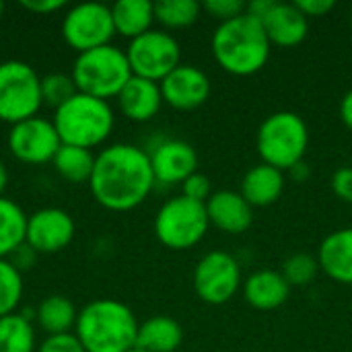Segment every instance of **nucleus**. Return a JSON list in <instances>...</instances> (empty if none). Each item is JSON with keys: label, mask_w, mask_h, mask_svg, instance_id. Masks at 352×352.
<instances>
[{"label": "nucleus", "mask_w": 352, "mask_h": 352, "mask_svg": "<svg viewBox=\"0 0 352 352\" xmlns=\"http://www.w3.org/2000/svg\"><path fill=\"white\" fill-rule=\"evenodd\" d=\"M21 6L33 14H52V12H58L66 6L64 0H23Z\"/></svg>", "instance_id": "nucleus-38"}, {"label": "nucleus", "mask_w": 352, "mask_h": 352, "mask_svg": "<svg viewBox=\"0 0 352 352\" xmlns=\"http://www.w3.org/2000/svg\"><path fill=\"white\" fill-rule=\"evenodd\" d=\"M37 352H87L74 332L58 334V336H45L39 344Z\"/></svg>", "instance_id": "nucleus-33"}, {"label": "nucleus", "mask_w": 352, "mask_h": 352, "mask_svg": "<svg viewBox=\"0 0 352 352\" xmlns=\"http://www.w3.org/2000/svg\"><path fill=\"white\" fill-rule=\"evenodd\" d=\"M23 291V272H19L8 260H0V320L16 314Z\"/></svg>", "instance_id": "nucleus-29"}, {"label": "nucleus", "mask_w": 352, "mask_h": 352, "mask_svg": "<svg viewBox=\"0 0 352 352\" xmlns=\"http://www.w3.org/2000/svg\"><path fill=\"white\" fill-rule=\"evenodd\" d=\"M128 352H146V351H142V349H138V346H134L132 351H128Z\"/></svg>", "instance_id": "nucleus-43"}, {"label": "nucleus", "mask_w": 352, "mask_h": 352, "mask_svg": "<svg viewBox=\"0 0 352 352\" xmlns=\"http://www.w3.org/2000/svg\"><path fill=\"white\" fill-rule=\"evenodd\" d=\"M340 118H342L344 126L352 130V91H349L340 101Z\"/></svg>", "instance_id": "nucleus-40"}, {"label": "nucleus", "mask_w": 352, "mask_h": 352, "mask_svg": "<svg viewBox=\"0 0 352 352\" xmlns=\"http://www.w3.org/2000/svg\"><path fill=\"white\" fill-rule=\"evenodd\" d=\"M245 8H248V2L243 0H206L202 4V10H206L210 16L219 19L221 23L245 14Z\"/></svg>", "instance_id": "nucleus-32"}, {"label": "nucleus", "mask_w": 352, "mask_h": 352, "mask_svg": "<svg viewBox=\"0 0 352 352\" xmlns=\"http://www.w3.org/2000/svg\"><path fill=\"white\" fill-rule=\"evenodd\" d=\"M155 184L148 151L136 144L116 142L97 153L89 190L105 210L128 212L151 196Z\"/></svg>", "instance_id": "nucleus-1"}, {"label": "nucleus", "mask_w": 352, "mask_h": 352, "mask_svg": "<svg viewBox=\"0 0 352 352\" xmlns=\"http://www.w3.org/2000/svg\"><path fill=\"white\" fill-rule=\"evenodd\" d=\"M70 76L78 93L109 101L120 95L134 74L126 50L109 43L76 54Z\"/></svg>", "instance_id": "nucleus-5"}, {"label": "nucleus", "mask_w": 352, "mask_h": 352, "mask_svg": "<svg viewBox=\"0 0 352 352\" xmlns=\"http://www.w3.org/2000/svg\"><path fill=\"white\" fill-rule=\"evenodd\" d=\"M2 12H4V4L0 2V19H2Z\"/></svg>", "instance_id": "nucleus-44"}, {"label": "nucleus", "mask_w": 352, "mask_h": 352, "mask_svg": "<svg viewBox=\"0 0 352 352\" xmlns=\"http://www.w3.org/2000/svg\"><path fill=\"white\" fill-rule=\"evenodd\" d=\"M208 227L206 206L182 194L163 202L153 223L159 243L173 252H184L198 245L208 233Z\"/></svg>", "instance_id": "nucleus-7"}, {"label": "nucleus", "mask_w": 352, "mask_h": 352, "mask_svg": "<svg viewBox=\"0 0 352 352\" xmlns=\"http://www.w3.org/2000/svg\"><path fill=\"white\" fill-rule=\"evenodd\" d=\"M126 56L134 76L155 82H161L182 64L179 41L163 29H151L132 39L126 47Z\"/></svg>", "instance_id": "nucleus-9"}, {"label": "nucleus", "mask_w": 352, "mask_h": 352, "mask_svg": "<svg viewBox=\"0 0 352 352\" xmlns=\"http://www.w3.org/2000/svg\"><path fill=\"white\" fill-rule=\"evenodd\" d=\"M182 196L194 200V202H202L206 204V200L212 196V190H210V179L204 175V173H194L190 175L184 184H182Z\"/></svg>", "instance_id": "nucleus-34"}, {"label": "nucleus", "mask_w": 352, "mask_h": 352, "mask_svg": "<svg viewBox=\"0 0 352 352\" xmlns=\"http://www.w3.org/2000/svg\"><path fill=\"white\" fill-rule=\"evenodd\" d=\"M212 56L217 64L235 76L260 72L270 58V41L260 21L248 12L219 23L212 33Z\"/></svg>", "instance_id": "nucleus-3"}, {"label": "nucleus", "mask_w": 352, "mask_h": 352, "mask_svg": "<svg viewBox=\"0 0 352 352\" xmlns=\"http://www.w3.org/2000/svg\"><path fill=\"white\" fill-rule=\"evenodd\" d=\"M6 146L10 155L25 165H45L52 163L62 140L56 132L52 120L33 116L10 126L6 136Z\"/></svg>", "instance_id": "nucleus-12"}, {"label": "nucleus", "mask_w": 352, "mask_h": 352, "mask_svg": "<svg viewBox=\"0 0 352 352\" xmlns=\"http://www.w3.org/2000/svg\"><path fill=\"white\" fill-rule=\"evenodd\" d=\"M295 6L307 16H324L334 8V0H295Z\"/></svg>", "instance_id": "nucleus-36"}, {"label": "nucleus", "mask_w": 352, "mask_h": 352, "mask_svg": "<svg viewBox=\"0 0 352 352\" xmlns=\"http://www.w3.org/2000/svg\"><path fill=\"white\" fill-rule=\"evenodd\" d=\"M274 4H276V0H254V2H248L245 12H248L250 16H254L256 21L262 23V19L272 10Z\"/></svg>", "instance_id": "nucleus-39"}, {"label": "nucleus", "mask_w": 352, "mask_h": 352, "mask_svg": "<svg viewBox=\"0 0 352 352\" xmlns=\"http://www.w3.org/2000/svg\"><path fill=\"white\" fill-rule=\"evenodd\" d=\"M29 214L10 198L0 196V260H8L27 235Z\"/></svg>", "instance_id": "nucleus-25"}, {"label": "nucleus", "mask_w": 352, "mask_h": 352, "mask_svg": "<svg viewBox=\"0 0 352 352\" xmlns=\"http://www.w3.org/2000/svg\"><path fill=\"white\" fill-rule=\"evenodd\" d=\"M295 179H299V182H305L307 177H309V167L305 165V161H301L299 165H295L291 171H289Z\"/></svg>", "instance_id": "nucleus-41"}, {"label": "nucleus", "mask_w": 352, "mask_h": 352, "mask_svg": "<svg viewBox=\"0 0 352 352\" xmlns=\"http://www.w3.org/2000/svg\"><path fill=\"white\" fill-rule=\"evenodd\" d=\"M283 276L291 287L311 285L320 272V262L311 254H295L283 262Z\"/></svg>", "instance_id": "nucleus-30"}, {"label": "nucleus", "mask_w": 352, "mask_h": 352, "mask_svg": "<svg viewBox=\"0 0 352 352\" xmlns=\"http://www.w3.org/2000/svg\"><path fill=\"white\" fill-rule=\"evenodd\" d=\"M116 35L128 37L130 41L153 29L155 2L148 0H118L111 6Z\"/></svg>", "instance_id": "nucleus-22"}, {"label": "nucleus", "mask_w": 352, "mask_h": 352, "mask_svg": "<svg viewBox=\"0 0 352 352\" xmlns=\"http://www.w3.org/2000/svg\"><path fill=\"white\" fill-rule=\"evenodd\" d=\"M6 186H8V169H6V165L0 161V196H4Z\"/></svg>", "instance_id": "nucleus-42"}, {"label": "nucleus", "mask_w": 352, "mask_h": 352, "mask_svg": "<svg viewBox=\"0 0 352 352\" xmlns=\"http://www.w3.org/2000/svg\"><path fill=\"white\" fill-rule=\"evenodd\" d=\"M285 190V171L272 167V165H256L252 167L243 179L239 194L252 204V208H262L274 204Z\"/></svg>", "instance_id": "nucleus-21"}, {"label": "nucleus", "mask_w": 352, "mask_h": 352, "mask_svg": "<svg viewBox=\"0 0 352 352\" xmlns=\"http://www.w3.org/2000/svg\"><path fill=\"white\" fill-rule=\"evenodd\" d=\"M138 322L118 299H95L78 311L74 334L87 352H128L136 346Z\"/></svg>", "instance_id": "nucleus-2"}, {"label": "nucleus", "mask_w": 352, "mask_h": 352, "mask_svg": "<svg viewBox=\"0 0 352 352\" xmlns=\"http://www.w3.org/2000/svg\"><path fill=\"white\" fill-rule=\"evenodd\" d=\"M163 103L179 111H190L206 103L210 97V78L192 64H179L161 82Z\"/></svg>", "instance_id": "nucleus-15"}, {"label": "nucleus", "mask_w": 352, "mask_h": 352, "mask_svg": "<svg viewBox=\"0 0 352 352\" xmlns=\"http://www.w3.org/2000/svg\"><path fill=\"white\" fill-rule=\"evenodd\" d=\"M76 320H78V309L64 295H50L35 309L37 328L45 332V336L74 332Z\"/></svg>", "instance_id": "nucleus-24"}, {"label": "nucleus", "mask_w": 352, "mask_h": 352, "mask_svg": "<svg viewBox=\"0 0 352 352\" xmlns=\"http://www.w3.org/2000/svg\"><path fill=\"white\" fill-rule=\"evenodd\" d=\"M76 93H78L76 85H74L70 74L50 72V74L41 76V99H43V105H50V107L58 109L62 103H66Z\"/></svg>", "instance_id": "nucleus-31"}, {"label": "nucleus", "mask_w": 352, "mask_h": 352, "mask_svg": "<svg viewBox=\"0 0 352 352\" xmlns=\"http://www.w3.org/2000/svg\"><path fill=\"white\" fill-rule=\"evenodd\" d=\"M0 352H37L35 326L21 311L0 320Z\"/></svg>", "instance_id": "nucleus-27"}, {"label": "nucleus", "mask_w": 352, "mask_h": 352, "mask_svg": "<svg viewBox=\"0 0 352 352\" xmlns=\"http://www.w3.org/2000/svg\"><path fill=\"white\" fill-rule=\"evenodd\" d=\"M76 233L72 214L60 206H45L29 214L25 243L37 254H58L66 250Z\"/></svg>", "instance_id": "nucleus-13"}, {"label": "nucleus", "mask_w": 352, "mask_h": 352, "mask_svg": "<svg viewBox=\"0 0 352 352\" xmlns=\"http://www.w3.org/2000/svg\"><path fill=\"white\" fill-rule=\"evenodd\" d=\"M262 27L270 45L295 47L307 37L309 19L295 6V2H276L272 10L262 19Z\"/></svg>", "instance_id": "nucleus-17"}, {"label": "nucleus", "mask_w": 352, "mask_h": 352, "mask_svg": "<svg viewBox=\"0 0 352 352\" xmlns=\"http://www.w3.org/2000/svg\"><path fill=\"white\" fill-rule=\"evenodd\" d=\"M37 252L31 248V245H27V243H23L10 258H8V262L19 270V272H23V270H27V268H31V266H35V260H37Z\"/></svg>", "instance_id": "nucleus-37"}, {"label": "nucleus", "mask_w": 352, "mask_h": 352, "mask_svg": "<svg viewBox=\"0 0 352 352\" xmlns=\"http://www.w3.org/2000/svg\"><path fill=\"white\" fill-rule=\"evenodd\" d=\"M116 101L124 118L132 122H148L159 113L163 105L161 85L142 76H132L120 91Z\"/></svg>", "instance_id": "nucleus-18"}, {"label": "nucleus", "mask_w": 352, "mask_h": 352, "mask_svg": "<svg viewBox=\"0 0 352 352\" xmlns=\"http://www.w3.org/2000/svg\"><path fill=\"white\" fill-rule=\"evenodd\" d=\"M351 25H352V10H351Z\"/></svg>", "instance_id": "nucleus-45"}, {"label": "nucleus", "mask_w": 352, "mask_h": 352, "mask_svg": "<svg viewBox=\"0 0 352 352\" xmlns=\"http://www.w3.org/2000/svg\"><path fill=\"white\" fill-rule=\"evenodd\" d=\"M208 223L229 235L245 233L254 223L252 204L235 190H219L206 200Z\"/></svg>", "instance_id": "nucleus-16"}, {"label": "nucleus", "mask_w": 352, "mask_h": 352, "mask_svg": "<svg viewBox=\"0 0 352 352\" xmlns=\"http://www.w3.org/2000/svg\"><path fill=\"white\" fill-rule=\"evenodd\" d=\"M113 35L111 6L103 2H80L64 12L62 37L76 54L109 45Z\"/></svg>", "instance_id": "nucleus-10"}, {"label": "nucleus", "mask_w": 352, "mask_h": 352, "mask_svg": "<svg viewBox=\"0 0 352 352\" xmlns=\"http://www.w3.org/2000/svg\"><path fill=\"white\" fill-rule=\"evenodd\" d=\"M241 289V268L227 252H208L194 268V291L208 305L231 301Z\"/></svg>", "instance_id": "nucleus-11"}, {"label": "nucleus", "mask_w": 352, "mask_h": 352, "mask_svg": "<svg viewBox=\"0 0 352 352\" xmlns=\"http://www.w3.org/2000/svg\"><path fill=\"white\" fill-rule=\"evenodd\" d=\"M95 157L97 155L89 148L62 144L58 148L52 165L64 182H68L72 186H78V184L89 186V179L93 175V167H95Z\"/></svg>", "instance_id": "nucleus-26"}, {"label": "nucleus", "mask_w": 352, "mask_h": 352, "mask_svg": "<svg viewBox=\"0 0 352 352\" xmlns=\"http://www.w3.org/2000/svg\"><path fill=\"white\" fill-rule=\"evenodd\" d=\"M202 4L196 0H159L155 2V21L165 29H186L200 19Z\"/></svg>", "instance_id": "nucleus-28"}, {"label": "nucleus", "mask_w": 352, "mask_h": 352, "mask_svg": "<svg viewBox=\"0 0 352 352\" xmlns=\"http://www.w3.org/2000/svg\"><path fill=\"white\" fill-rule=\"evenodd\" d=\"M41 76L23 60L0 62V122L19 124L39 113Z\"/></svg>", "instance_id": "nucleus-8"}, {"label": "nucleus", "mask_w": 352, "mask_h": 352, "mask_svg": "<svg viewBox=\"0 0 352 352\" xmlns=\"http://www.w3.org/2000/svg\"><path fill=\"white\" fill-rule=\"evenodd\" d=\"M184 330L167 316H155L138 326L136 346L146 352H175L182 346Z\"/></svg>", "instance_id": "nucleus-23"}, {"label": "nucleus", "mask_w": 352, "mask_h": 352, "mask_svg": "<svg viewBox=\"0 0 352 352\" xmlns=\"http://www.w3.org/2000/svg\"><path fill=\"white\" fill-rule=\"evenodd\" d=\"M291 293V285L285 280L283 272L278 270H258L250 274L243 283V297L245 301L260 309L272 311L287 303Z\"/></svg>", "instance_id": "nucleus-19"}, {"label": "nucleus", "mask_w": 352, "mask_h": 352, "mask_svg": "<svg viewBox=\"0 0 352 352\" xmlns=\"http://www.w3.org/2000/svg\"><path fill=\"white\" fill-rule=\"evenodd\" d=\"M52 122L62 144L93 151L111 136L116 128V113L109 101L76 93L54 109Z\"/></svg>", "instance_id": "nucleus-4"}, {"label": "nucleus", "mask_w": 352, "mask_h": 352, "mask_svg": "<svg viewBox=\"0 0 352 352\" xmlns=\"http://www.w3.org/2000/svg\"><path fill=\"white\" fill-rule=\"evenodd\" d=\"M309 130L303 118L295 111H276L268 116L256 136V146L262 163L280 171H291L307 153Z\"/></svg>", "instance_id": "nucleus-6"}, {"label": "nucleus", "mask_w": 352, "mask_h": 352, "mask_svg": "<svg viewBox=\"0 0 352 352\" xmlns=\"http://www.w3.org/2000/svg\"><path fill=\"white\" fill-rule=\"evenodd\" d=\"M151 167L155 182L163 186L184 184L190 175L198 171V153L196 148L179 138H165L157 142L151 151Z\"/></svg>", "instance_id": "nucleus-14"}, {"label": "nucleus", "mask_w": 352, "mask_h": 352, "mask_svg": "<svg viewBox=\"0 0 352 352\" xmlns=\"http://www.w3.org/2000/svg\"><path fill=\"white\" fill-rule=\"evenodd\" d=\"M320 270L332 280L352 285V227L330 233L318 250Z\"/></svg>", "instance_id": "nucleus-20"}, {"label": "nucleus", "mask_w": 352, "mask_h": 352, "mask_svg": "<svg viewBox=\"0 0 352 352\" xmlns=\"http://www.w3.org/2000/svg\"><path fill=\"white\" fill-rule=\"evenodd\" d=\"M332 190L342 200L352 204V167H340L332 175Z\"/></svg>", "instance_id": "nucleus-35"}]
</instances>
